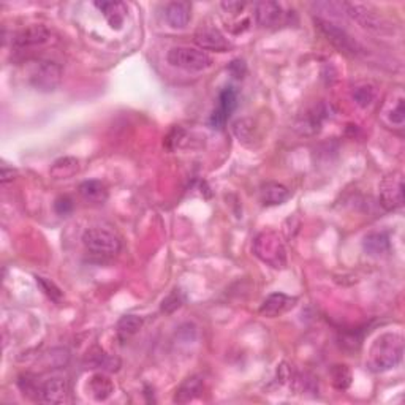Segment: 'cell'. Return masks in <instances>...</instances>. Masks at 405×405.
Instances as JSON below:
<instances>
[{"label": "cell", "instance_id": "obj_1", "mask_svg": "<svg viewBox=\"0 0 405 405\" xmlns=\"http://www.w3.org/2000/svg\"><path fill=\"white\" fill-rule=\"evenodd\" d=\"M404 356V338L397 333L380 334L371 345L366 367L373 373L391 371L401 364Z\"/></svg>", "mask_w": 405, "mask_h": 405}, {"label": "cell", "instance_id": "obj_2", "mask_svg": "<svg viewBox=\"0 0 405 405\" xmlns=\"http://www.w3.org/2000/svg\"><path fill=\"white\" fill-rule=\"evenodd\" d=\"M254 255L265 265L283 270L287 266V247L282 236L274 230L261 231L254 239Z\"/></svg>", "mask_w": 405, "mask_h": 405}, {"label": "cell", "instance_id": "obj_3", "mask_svg": "<svg viewBox=\"0 0 405 405\" xmlns=\"http://www.w3.org/2000/svg\"><path fill=\"white\" fill-rule=\"evenodd\" d=\"M315 28H317L320 32L323 34L325 39L328 40L336 50L340 51L342 54L356 57L364 52V48H362L360 41L353 39V36L347 32L345 29H342L340 25L334 24L333 21L325 18H315Z\"/></svg>", "mask_w": 405, "mask_h": 405}, {"label": "cell", "instance_id": "obj_4", "mask_svg": "<svg viewBox=\"0 0 405 405\" xmlns=\"http://www.w3.org/2000/svg\"><path fill=\"white\" fill-rule=\"evenodd\" d=\"M83 244L87 252L97 256H116L122 249L119 236L102 227H92L84 231Z\"/></svg>", "mask_w": 405, "mask_h": 405}, {"label": "cell", "instance_id": "obj_5", "mask_svg": "<svg viewBox=\"0 0 405 405\" xmlns=\"http://www.w3.org/2000/svg\"><path fill=\"white\" fill-rule=\"evenodd\" d=\"M28 65V81L40 92H52L62 81V68L52 61H35Z\"/></svg>", "mask_w": 405, "mask_h": 405}, {"label": "cell", "instance_id": "obj_6", "mask_svg": "<svg viewBox=\"0 0 405 405\" xmlns=\"http://www.w3.org/2000/svg\"><path fill=\"white\" fill-rule=\"evenodd\" d=\"M166 59L173 67L187 72H203L212 65L211 56L206 51L192 46H175L168 51Z\"/></svg>", "mask_w": 405, "mask_h": 405}, {"label": "cell", "instance_id": "obj_7", "mask_svg": "<svg viewBox=\"0 0 405 405\" xmlns=\"http://www.w3.org/2000/svg\"><path fill=\"white\" fill-rule=\"evenodd\" d=\"M340 7L347 17L353 19L356 24H360L362 29L377 34L388 30V21L372 5L360 2H342Z\"/></svg>", "mask_w": 405, "mask_h": 405}, {"label": "cell", "instance_id": "obj_8", "mask_svg": "<svg viewBox=\"0 0 405 405\" xmlns=\"http://www.w3.org/2000/svg\"><path fill=\"white\" fill-rule=\"evenodd\" d=\"M378 199L386 211H396L404 206V177L401 173H391L382 179Z\"/></svg>", "mask_w": 405, "mask_h": 405}, {"label": "cell", "instance_id": "obj_9", "mask_svg": "<svg viewBox=\"0 0 405 405\" xmlns=\"http://www.w3.org/2000/svg\"><path fill=\"white\" fill-rule=\"evenodd\" d=\"M255 19L261 28L274 29L287 21V13L283 12V5L277 2H256L254 5Z\"/></svg>", "mask_w": 405, "mask_h": 405}, {"label": "cell", "instance_id": "obj_10", "mask_svg": "<svg viewBox=\"0 0 405 405\" xmlns=\"http://www.w3.org/2000/svg\"><path fill=\"white\" fill-rule=\"evenodd\" d=\"M236 105H238V92L233 87H225L219 96V105L214 109L211 116V125L212 129H223L225 124L230 118V114L234 111Z\"/></svg>", "mask_w": 405, "mask_h": 405}, {"label": "cell", "instance_id": "obj_11", "mask_svg": "<svg viewBox=\"0 0 405 405\" xmlns=\"http://www.w3.org/2000/svg\"><path fill=\"white\" fill-rule=\"evenodd\" d=\"M70 396V386L64 377H52L40 386V401L45 404H65Z\"/></svg>", "mask_w": 405, "mask_h": 405}, {"label": "cell", "instance_id": "obj_12", "mask_svg": "<svg viewBox=\"0 0 405 405\" xmlns=\"http://www.w3.org/2000/svg\"><path fill=\"white\" fill-rule=\"evenodd\" d=\"M195 43L203 51H217L227 52L231 48V43L225 39V35L215 28H199L195 32Z\"/></svg>", "mask_w": 405, "mask_h": 405}, {"label": "cell", "instance_id": "obj_13", "mask_svg": "<svg viewBox=\"0 0 405 405\" xmlns=\"http://www.w3.org/2000/svg\"><path fill=\"white\" fill-rule=\"evenodd\" d=\"M296 303L298 298L288 296L285 293H272L261 303L260 314L266 318L281 317V315L296 306Z\"/></svg>", "mask_w": 405, "mask_h": 405}, {"label": "cell", "instance_id": "obj_14", "mask_svg": "<svg viewBox=\"0 0 405 405\" xmlns=\"http://www.w3.org/2000/svg\"><path fill=\"white\" fill-rule=\"evenodd\" d=\"M51 40V32L45 25H30L28 29L19 30L14 35L13 45L17 48H32V46L46 45Z\"/></svg>", "mask_w": 405, "mask_h": 405}, {"label": "cell", "instance_id": "obj_15", "mask_svg": "<svg viewBox=\"0 0 405 405\" xmlns=\"http://www.w3.org/2000/svg\"><path fill=\"white\" fill-rule=\"evenodd\" d=\"M326 118V109L323 105H318V107H314L307 109L306 113L299 116L296 119V124H294V129H296L301 135H314L317 133L322 127L323 119Z\"/></svg>", "mask_w": 405, "mask_h": 405}, {"label": "cell", "instance_id": "obj_16", "mask_svg": "<svg viewBox=\"0 0 405 405\" xmlns=\"http://www.w3.org/2000/svg\"><path fill=\"white\" fill-rule=\"evenodd\" d=\"M166 23L173 29H184L190 23L192 18V7L188 2H171L165 8Z\"/></svg>", "mask_w": 405, "mask_h": 405}, {"label": "cell", "instance_id": "obj_17", "mask_svg": "<svg viewBox=\"0 0 405 405\" xmlns=\"http://www.w3.org/2000/svg\"><path fill=\"white\" fill-rule=\"evenodd\" d=\"M78 192H80L81 198L84 201L91 204H103L107 203L109 197L108 188L102 181H97V179H91V181H84L78 187Z\"/></svg>", "mask_w": 405, "mask_h": 405}, {"label": "cell", "instance_id": "obj_18", "mask_svg": "<svg viewBox=\"0 0 405 405\" xmlns=\"http://www.w3.org/2000/svg\"><path fill=\"white\" fill-rule=\"evenodd\" d=\"M290 198V190L278 182H266L260 187V199L265 206H277Z\"/></svg>", "mask_w": 405, "mask_h": 405}, {"label": "cell", "instance_id": "obj_19", "mask_svg": "<svg viewBox=\"0 0 405 405\" xmlns=\"http://www.w3.org/2000/svg\"><path fill=\"white\" fill-rule=\"evenodd\" d=\"M96 7L103 13V17L111 25V29L119 30L124 25L127 17V7L122 2H96Z\"/></svg>", "mask_w": 405, "mask_h": 405}, {"label": "cell", "instance_id": "obj_20", "mask_svg": "<svg viewBox=\"0 0 405 405\" xmlns=\"http://www.w3.org/2000/svg\"><path fill=\"white\" fill-rule=\"evenodd\" d=\"M203 393V378L199 375L188 377L181 386L177 388L175 394V402L177 404H187L197 399Z\"/></svg>", "mask_w": 405, "mask_h": 405}, {"label": "cell", "instance_id": "obj_21", "mask_svg": "<svg viewBox=\"0 0 405 405\" xmlns=\"http://www.w3.org/2000/svg\"><path fill=\"white\" fill-rule=\"evenodd\" d=\"M383 119L388 125H396V127H402L405 124V108H404V96L402 92H397V98H394L393 102H388L383 108Z\"/></svg>", "mask_w": 405, "mask_h": 405}, {"label": "cell", "instance_id": "obj_22", "mask_svg": "<svg viewBox=\"0 0 405 405\" xmlns=\"http://www.w3.org/2000/svg\"><path fill=\"white\" fill-rule=\"evenodd\" d=\"M89 389H91V394L94 396V399L102 402V401H107V399L111 396L114 391V385L113 382L109 380L107 373L100 372L91 377V380H89Z\"/></svg>", "mask_w": 405, "mask_h": 405}, {"label": "cell", "instance_id": "obj_23", "mask_svg": "<svg viewBox=\"0 0 405 405\" xmlns=\"http://www.w3.org/2000/svg\"><path fill=\"white\" fill-rule=\"evenodd\" d=\"M80 171V160L75 157H61L50 168L52 179H68L73 177Z\"/></svg>", "mask_w": 405, "mask_h": 405}, {"label": "cell", "instance_id": "obj_24", "mask_svg": "<svg viewBox=\"0 0 405 405\" xmlns=\"http://www.w3.org/2000/svg\"><path fill=\"white\" fill-rule=\"evenodd\" d=\"M366 254L371 256H380L386 254L389 250V238L386 233L383 231H377V233H369L364 238V243H362Z\"/></svg>", "mask_w": 405, "mask_h": 405}, {"label": "cell", "instance_id": "obj_25", "mask_svg": "<svg viewBox=\"0 0 405 405\" xmlns=\"http://www.w3.org/2000/svg\"><path fill=\"white\" fill-rule=\"evenodd\" d=\"M329 377H331V383L336 389L339 391H345L349 389L351 385V371L349 369V366L345 364H336L331 367L329 371Z\"/></svg>", "mask_w": 405, "mask_h": 405}, {"label": "cell", "instance_id": "obj_26", "mask_svg": "<svg viewBox=\"0 0 405 405\" xmlns=\"http://www.w3.org/2000/svg\"><path fill=\"white\" fill-rule=\"evenodd\" d=\"M143 318L138 315H124L118 322V333L122 339H127L130 336L138 333L143 328Z\"/></svg>", "mask_w": 405, "mask_h": 405}, {"label": "cell", "instance_id": "obj_27", "mask_svg": "<svg viewBox=\"0 0 405 405\" xmlns=\"http://www.w3.org/2000/svg\"><path fill=\"white\" fill-rule=\"evenodd\" d=\"M233 131L239 143L250 146L255 141V127L250 119H239L233 124Z\"/></svg>", "mask_w": 405, "mask_h": 405}, {"label": "cell", "instance_id": "obj_28", "mask_svg": "<svg viewBox=\"0 0 405 405\" xmlns=\"http://www.w3.org/2000/svg\"><path fill=\"white\" fill-rule=\"evenodd\" d=\"M353 98L361 108H367L375 100V89L369 86V84H362V86L356 87L353 91Z\"/></svg>", "mask_w": 405, "mask_h": 405}, {"label": "cell", "instance_id": "obj_29", "mask_svg": "<svg viewBox=\"0 0 405 405\" xmlns=\"http://www.w3.org/2000/svg\"><path fill=\"white\" fill-rule=\"evenodd\" d=\"M184 303V296L181 294L179 290H175L171 294H168V296L163 299L162 303V312L165 314H173L176 309H179L182 306Z\"/></svg>", "mask_w": 405, "mask_h": 405}, {"label": "cell", "instance_id": "obj_30", "mask_svg": "<svg viewBox=\"0 0 405 405\" xmlns=\"http://www.w3.org/2000/svg\"><path fill=\"white\" fill-rule=\"evenodd\" d=\"M36 283H39V285L41 287V290H43L46 294H48V296L52 299V301H61V299H62V292L51 281H46L45 277H39V276H36Z\"/></svg>", "mask_w": 405, "mask_h": 405}, {"label": "cell", "instance_id": "obj_31", "mask_svg": "<svg viewBox=\"0 0 405 405\" xmlns=\"http://www.w3.org/2000/svg\"><path fill=\"white\" fill-rule=\"evenodd\" d=\"M73 209V201L68 197H61L59 199H56V211L65 215Z\"/></svg>", "mask_w": 405, "mask_h": 405}, {"label": "cell", "instance_id": "obj_32", "mask_svg": "<svg viewBox=\"0 0 405 405\" xmlns=\"http://www.w3.org/2000/svg\"><path fill=\"white\" fill-rule=\"evenodd\" d=\"M222 8L231 14H239L245 8L244 2H223Z\"/></svg>", "mask_w": 405, "mask_h": 405}, {"label": "cell", "instance_id": "obj_33", "mask_svg": "<svg viewBox=\"0 0 405 405\" xmlns=\"http://www.w3.org/2000/svg\"><path fill=\"white\" fill-rule=\"evenodd\" d=\"M230 72L233 73L236 78H243L245 73V65L243 61H233L230 65Z\"/></svg>", "mask_w": 405, "mask_h": 405}, {"label": "cell", "instance_id": "obj_34", "mask_svg": "<svg viewBox=\"0 0 405 405\" xmlns=\"http://www.w3.org/2000/svg\"><path fill=\"white\" fill-rule=\"evenodd\" d=\"M18 173L17 170H13V168H8L7 165L2 166V175H0V177H2V182L7 184L10 181H13L14 176H17Z\"/></svg>", "mask_w": 405, "mask_h": 405}]
</instances>
